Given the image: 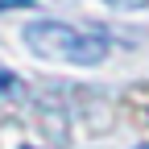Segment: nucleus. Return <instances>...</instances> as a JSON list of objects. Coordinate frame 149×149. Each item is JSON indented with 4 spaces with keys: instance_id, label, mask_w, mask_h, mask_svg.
Wrapping results in <instances>:
<instances>
[{
    "instance_id": "1",
    "label": "nucleus",
    "mask_w": 149,
    "mask_h": 149,
    "mask_svg": "<svg viewBox=\"0 0 149 149\" xmlns=\"http://www.w3.org/2000/svg\"><path fill=\"white\" fill-rule=\"evenodd\" d=\"M21 37H25V46L37 58H50V62L95 66V62L108 58V37L74 29V25H62V21H33V25H25Z\"/></svg>"
},
{
    "instance_id": "2",
    "label": "nucleus",
    "mask_w": 149,
    "mask_h": 149,
    "mask_svg": "<svg viewBox=\"0 0 149 149\" xmlns=\"http://www.w3.org/2000/svg\"><path fill=\"white\" fill-rule=\"evenodd\" d=\"M17 87V74L8 70V66H0V95H4V91H13Z\"/></svg>"
},
{
    "instance_id": "3",
    "label": "nucleus",
    "mask_w": 149,
    "mask_h": 149,
    "mask_svg": "<svg viewBox=\"0 0 149 149\" xmlns=\"http://www.w3.org/2000/svg\"><path fill=\"white\" fill-rule=\"evenodd\" d=\"M108 4H112V8H145L149 0H108Z\"/></svg>"
},
{
    "instance_id": "4",
    "label": "nucleus",
    "mask_w": 149,
    "mask_h": 149,
    "mask_svg": "<svg viewBox=\"0 0 149 149\" xmlns=\"http://www.w3.org/2000/svg\"><path fill=\"white\" fill-rule=\"evenodd\" d=\"M37 4V0H0V13H8V8H29Z\"/></svg>"
},
{
    "instance_id": "5",
    "label": "nucleus",
    "mask_w": 149,
    "mask_h": 149,
    "mask_svg": "<svg viewBox=\"0 0 149 149\" xmlns=\"http://www.w3.org/2000/svg\"><path fill=\"white\" fill-rule=\"evenodd\" d=\"M137 149H149V145H137Z\"/></svg>"
},
{
    "instance_id": "6",
    "label": "nucleus",
    "mask_w": 149,
    "mask_h": 149,
    "mask_svg": "<svg viewBox=\"0 0 149 149\" xmlns=\"http://www.w3.org/2000/svg\"><path fill=\"white\" fill-rule=\"evenodd\" d=\"M25 149H33V145H25Z\"/></svg>"
}]
</instances>
